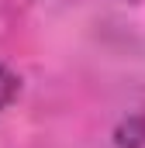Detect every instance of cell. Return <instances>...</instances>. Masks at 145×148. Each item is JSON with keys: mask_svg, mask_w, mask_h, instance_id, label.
Instances as JSON below:
<instances>
[{"mask_svg": "<svg viewBox=\"0 0 145 148\" xmlns=\"http://www.w3.org/2000/svg\"><path fill=\"white\" fill-rule=\"evenodd\" d=\"M114 145L117 148H145V114H128L114 127Z\"/></svg>", "mask_w": 145, "mask_h": 148, "instance_id": "obj_1", "label": "cell"}, {"mask_svg": "<svg viewBox=\"0 0 145 148\" xmlns=\"http://www.w3.org/2000/svg\"><path fill=\"white\" fill-rule=\"evenodd\" d=\"M17 90H21V76L0 62V110H3V107L17 97Z\"/></svg>", "mask_w": 145, "mask_h": 148, "instance_id": "obj_2", "label": "cell"}]
</instances>
